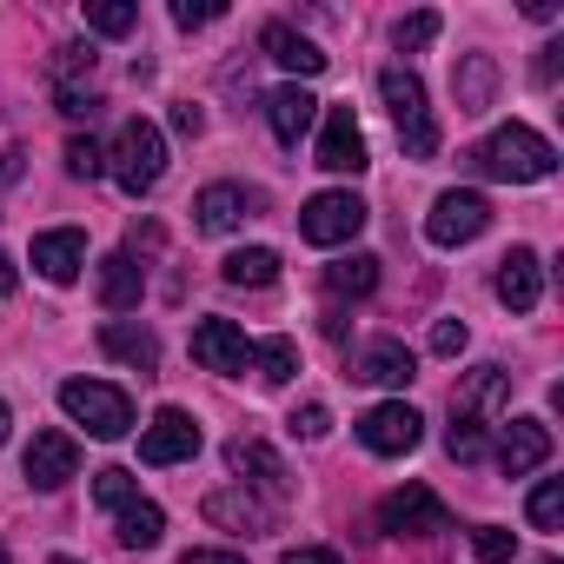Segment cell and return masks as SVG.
<instances>
[{
  "label": "cell",
  "mask_w": 564,
  "mask_h": 564,
  "mask_svg": "<svg viewBox=\"0 0 564 564\" xmlns=\"http://www.w3.org/2000/svg\"><path fill=\"white\" fill-rule=\"evenodd\" d=\"M471 166L485 173V180H511V186H531V180H551V166H557V147L544 140V133H531V127H498V133H485L478 147H471Z\"/></svg>",
  "instance_id": "6da1fadb"
},
{
  "label": "cell",
  "mask_w": 564,
  "mask_h": 564,
  "mask_svg": "<svg viewBox=\"0 0 564 564\" xmlns=\"http://www.w3.org/2000/svg\"><path fill=\"white\" fill-rule=\"evenodd\" d=\"M107 173L140 199V193H153L160 186V173H166V133L147 120V113H133V120H120V133H113V147H107Z\"/></svg>",
  "instance_id": "7a4b0ae2"
},
{
  "label": "cell",
  "mask_w": 564,
  "mask_h": 564,
  "mask_svg": "<svg viewBox=\"0 0 564 564\" xmlns=\"http://www.w3.org/2000/svg\"><path fill=\"white\" fill-rule=\"evenodd\" d=\"M379 94H386V107H392V127H399L405 160H432V153H438V120H432V107H425V80H419L412 67H386V74H379Z\"/></svg>",
  "instance_id": "3957f363"
},
{
  "label": "cell",
  "mask_w": 564,
  "mask_h": 564,
  "mask_svg": "<svg viewBox=\"0 0 564 564\" xmlns=\"http://www.w3.org/2000/svg\"><path fill=\"white\" fill-rule=\"evenodd\" d=\"M61 412L74 425H87V438H127L133 432V399L120 386H107V379H67Z\"/></svg>",
  "instance_id": "277c9868"
},
{
  "label": "cell",
  "mask_w": 564,
  "mask_h": 564,
  "mask_svg": "<svg viewBox=\"0 0 564 564\" xmlns=\"http://www.w3.org/2000/svg\"><path fill=\"white\" fill-rule=\"evenodd\" d=\"M366 232V199L359 193H313L300 206V239L306 246H352Z\"/></svg>",
  "instance_id": "5b68a950"
},
{
  "label": "cell",
  "mask_w": 564,
  "mask_h": 564,
  "mask_svg": "<svg viewBox=\"0 0 564 564\" xmlns=\"http://www.w3.org/2000/svg\"><path fill=\"white\" fill-rule=\"evenodd\" d=\"M379 531L386 538H432V531H452V511L438 505L432 485H399L379 498Z\"/></svg>",
  "instance_id": "8992f818"
},
{
  "label": "cell",
  "mask_w": 564,
  "mask_h": 564,
  "mask_svg": "<svg viewBox=\"0 0 564 564\" xmlns=\"http://www.w3.org/2000/svg\"><path fill=\"white\" fill-rule=\"evenodd\" d=\"M485 226H491V206H485V193H471V186L438 193L432 213H425V239H432V246H471Z\"/></svg>",
  "instance_id": "52a82bcc"
},
{
  "label": "cell",
  "mask_w": 564,
  "mask_h": 564,
  "mask_svg": "<svg viewBox=\"0 0 564 564\" xmlns=\"http://www.w3.org/2000/svg\"><path fill=\"white\" fill-rule=\"evenodd\" d=\"M226 465L239 471L246 491H265V505H286L293 498V471H286V458H279L265 438H232L226 445Z\"/></svg>",
  "instance_id": "ba28073f"
},
{
  "label": "cell",
  "mask_w": 564,
  "mask_h": 564,
  "mask_svg": "<svg viewBox=\"0 0 564 564\" xmlns=\"http://www.w3.org/2000/svg\"><path fill=\"white\" fill-rule=\"evenodd\" d=\"M419 438H425V419H419V405H405V399H386V405H372V412L359 419V445L379 452V458H405Z\"/></svg>",
  "instance_id": "9c48e42d"
},
{
  "label": "cell",
  "mask_w": 564,
  "mask_h": 564,
  "mask_svg": "<svg viewBox=\"0 0 564 564\" xmlns=\"http://www.w3.org/2000/svg\"><path fill=\"white\" fill-rule=\"evenodd\" d=\"M199 452V425L180 405H160V419L140 432V465H186Z\"/></svg>",
  "instance_id": "30bf717a"
},
{
  "label": "cell",
  "mask_w": 564,
  "mask_h": 564,
  "mask_svg": "<svg viewBox=\"0 0 564 564\" xmlns=\"http://www.w3.org/2000/svg\"><path fill=\"white\" fill-rule=\"evenodd\" d=\"M193 359H199L206 372L232 379V372L252 366V339H246L232 319H199V326H193Z\"/></svg>",
  "instance_id": "8fae6325"
},
{
  "label": "cell",
  "mask_w": 564,
  "mask_h": 564,
  "mask_svg": "<svg viewBox=\"0 0 564 564\" xmlns=\"http://www.w3.org/2000/svg\"><path fill=\"white\" fill-rule=\"evenodd\" d=\"M28 485L34 491H61L74 471H80V445H74V432H34V445H28Z\"/></svg>",
  "instance_id": "7c38bea8"
},
{
  "label": "cell",
  "mask_w": 564,
  "mask_h": 564,
  "mask_svg": "<svg viewBox=\"0 0 564 564\" xmlns=\"http://www.w3.org/2000/svg\"><path fill=\"white\" fill-rule=\"evenodd\" d=\"M319 166H326V173H366V133H359L352 107H326V127H319Z\"/></svg>",
  "instance_id": "4fadbf2b"
},
{
  "label": "cell",
  "mask_w": 564,
  "mask_h": 564,
  "mask_svg": "<svg viewBox=\"0 0 564 564\" xmlns=\"http://www.w3.org/2000/svg\"><path fill=\"white\" fill-rule=\"evenodd\" d=\"M505 405H511V372L505 366H478L458 392H452V419H505Z\"/></svg>",
  "instance_id": "5bb4252c"
},
{
  "label": "cell",
  "mask_w": 564,
  "mask_h": 564,
  "mask_svg": "<svg viewBox=\"0 0 564 564\" xmlns=\"http://www.w3.org/2000/svg\"><path fill=\"white\" fill-rule=\"evenodd\" d=\"M80 265H87V232L80 226H54V232L34 239V272L54 279V286H74Z\"/></svg>",
  "instance_id": "9a60e30c"
},
{
  "label": "cell",
  "mask_w": 564,
  "mask_h": 564,
  "mask_svg": "<svg viewBox=\"0 0 564 564\" xmlns=\"http://www.w3.org/2000/svg\"><path fill=\"white\" fill-rule=\"evenodd\" d=\"M352 379H366V386H412L419 359H412L405 339H372V346L352 352Z\"/></svg>",
  "instance_id": "2e32d148"
},
{
  "label": "cell",
  "mask_w": 564,
  "mask_h": 564,
  "mask_svg": "<svg viewBox=\"0 0 564 564\" xmlns=\"http://www.w3.org/2000/svg\"><path fill=\"white\" fill-rule=\"evenodd\" d=\"M544 458H551V425L544 419H511L505 425V445H498V471L505 478H531Z\"/></svg>",
  "instance_id": "e0dca14e"
},
{
  "label": "cell",
  "mask_w": 564,
  "mask_h": 564,
  "mask_svg": "<svg viewBox=\"0 0 564 564\" xmlns=\"http://www.w3.org/2000/svg\"><path fill=\"white\" fill-rule=\"evenodd\" d=\"M498 300H505L511 313H531V306L544 300V265H538L531 246H511V252L498 259Z\"/></svg>",
  "instance_id": "ac0fdd59"
},
{
  "label": "cell",
  "mask_w": 564,
  "mask_h": 564,
  "mask_svg": "<svg viewBox=\"0 0 564 564\" xmlns=\"http://www.w3.org/2000/svg\"><path fill=\"white\" fill-rule=\"evenodd\" d=\"M265 120H272V140H279V147H300L306 127L319 120V100H313L300 80H293V87H272V94H265Z\"/></svg>",
  "instance_id": "d6986e66"
},
{
  "label": "cell",
  "mask_w": 564,
  "mask_h": 564,
  "mask_svg": "<svg viewBox=\"0 0 564 564\" xmlns=\"http://www.w3.org/2000/svg\"><path fill=\"white\" fill-rule=\"evenodd\" d=\"M252 206H259V199H252L246 186L219 180V186H199V193H193V226H199V232H232Z\"/></svg>",
  "instance_id": "ffe728a7"
},
{
  "label": "cell",
  "mask_w": 564,
  "mask_h": 564,
  "mask_svg": "<svg viewBox=\"0 0 564 564\" xmlns=\"http://www.w3.org/2000/svg\"><path fill=\"white\" fill-rule=\"evenodd\" d=\"M206 524L259 538V531H272V505H265V498H252L246 485H232V491H213V498H206Z\"/></svg>",
  "instance_id": "44dd1931"
},
{
  "label": "cell",
  "mask_w": 564,
  "mask_h": 564,
  "mask_svg": "<svg viewBox=\"0 0 564 564\" xmlns=\"http://www.w3.org/2000/svg\"><path fill=\"white\" fill-rule=\"evenodd\" d=\"M259 47L279 61V67H286V74H300V80H313V74H326V54L300 34V28H286V21H272L265 34H259Z\"/></svg>",
  "instance_id": "7402d4cb"
},
{
  "label": "cell",
  "mask_w": 564,
  "mask_h": 564,
  "mask_svg": "<svg viewBox=\"0 0 564 564\" xmlns=\"http://www.w3.org/2000/svg\"><path fill=\"white\" fill-rule=\"evenodd\" d=\"M140 293H147V272L133 265V252H107L100 259V306L107 313H133Z\"/></svg>",
  "instance_id": "603a6c76"
},
{
  "label": "cell",
  "mask_w": 564,
  "mask_h": 564,
  "mask_svg": "<svg viewBox=\"0 0 564 564\" xmlns=\"http://www.w3.org/2000/svg\"><path fill=\"white\" fill-rule=\"evenodd\" d=\"M100 352L120 359V366H133V372H153L160 366V339L147 326H127V319H107L100 326Z\"/></svg>",
  "instance_id": "cb8c5ba5"
},
{
  "label": "cell",
  "mask_w": 564,
  "mask_h": 564,
  "mask_svg": "<svg viewBox=\"0 0 564 564\" xmlns=\"http://www.w3.org/2000/svg\"><path fill=\"white\" fill-rule=\"evenodd\" d=\"M452 94H458V113H485L498 100V61L491 54H465L458 74H452Z\"/></svg>",
  "instance_id": "d4e9b609"
},
{
  "label": "cell",
  "mask_w": 564,
  "mask_h": 564,
  "mask_svg": "<svg viewBox=\"0 0 564 564\" xmlns=\"http://www.w3.org/2000/svg\"><path fill=\"white\" fill-rule=\"evenodd\" d=\"M113 524H120L113 538H120L127 551H153V544L166 538V511H160L153 498H133L127 511H113Z\"/></svg>",
  "instance_id": "484cf974"
},
{
  "label": "cell",
  "mask_w": 564,
  "mask_h": 564,
  "mask_svg": "<svg viewBox=\"0 0 564 564\" xmlns=\"http://www.w3.org/2000/svg\"><path fill=\"white\" fill-rule=\"evenodd\" d=\"M372 286H379V259L372 252H352V259L326 265V293H339V300H366Z\"/></svg>",
  "instance_id": "4316f807"
},
{
  "label": "cell",
  "mask_w": 564,
  "mask_h": 564,
  "mask_svg": "<svg viewBox=\"0 0 564 564\" xmlns=\"http://www.w3.org/2000/svg\"><path fill=\"white\" fill-rule=\"evenodd\" d=\"M226 286H272L279 279V252L272 246H239V252H226Z\"/></svg>",
  "instance_id": "83f0119b"
},
{
  "label": "cell",
  "mask_w": 564,
  "mask_h": 564,
  "mask_svg": "<svg viewBox=\"0 0 564 564\" xmlns=\"http://www.w3.org/2000/svg\"><path fill=\"white\" fill-rule=\"evenodd\" d=\"M252 366H259L265 386H293V372H300V346H293V339H265V346H252Z\"/></svg>",
  "instance_id": "f1b7e54d"
},
{
  "label": "cell",
  "mask_w": 564,
  "mask_h": 564,
  "mask_svg": "<svg viewBox=\"0 0 564 564\" xmlns=\"http://www.w3.org/2000/svg\"><path fill=\"white\" fill-rule=\"evenodd\" d=\"M87 28L107 34V41H120V34L140 28V8H133V0H87Z\"/></svg>",
  "instance_id": "f546056e"
},
{
  "label": "cell",
  "mask_w": 564,
  "mask_h": 564,
  "mask_svg": "<svg viewBox=\"0 0 564 564\" xmlns=\"http://www.w3.org/2000/svg\"><path fill=\"white\" fill-rule=\"evenodd\" d=\"M438 28H445V21H438L432 8H419V14H405V21L392 28V47H399V54H425V47L438 41Z\"/></svg>",
  "instance_id": "4dcf8cb0"
},
{
  "label": "cell",
  "mask_w": 564,
  "mask_h": 564,
  "mask_svg": "<svg viewBox=\"0 0 564 564\" xmlns=\"http://www.w3.org/2000/svg\"><path fill=\"white\" fill-rule=\"evenodd\" d=\"M94 498H100V511H127L140 498V485H133V471L107 465V471H94Z\"/></svg>",
  "instance_id": "1f68e13d"
},
{
  "label": "cell",
  "mask_w": 564,
  "mask_h": 564,
  "mask_svg": "<svg viewBox=\"0 0 564 564\" xmlns=\"http://www.w3.org/2000/svg\"><path fill=\"white\" fill-rule=\"evenodd\" d=\"M524 511H531V531H557L564 524V478H544Z\"/></svg>",
  "instance_id": "d6a6232c"
},
{
  "label": "cell",
  "mask_w": 564,
  "mask_h": 564,
  "mask_svg": "<svg viewBox=\"0 0 564 564\" xmlns=\"http://www.w3.org/2000/svg\"><path fill=\"white\" fill-rule=\"evenodd\" d=\"M445 452H452L458 465H478V458H485V425H478V419H452Z\"/></svg>",
  "instance_id": "836d02e7"
},
{
  "label": "cell",
  "mask_w": 564,
  "mask_h": 564,
  "mask_svg": "<svg viewBox=\"0 0 564 564\" xmlns=\"http://www.w3.org/2000/svg\"><path fill=\"white\" fill-rule=\"evenodd\" d=\"M471 551H478V564H511V551H518V538H511L505 524H485V531L471 538Z\"/></svg>",
  "instance_id": "e575fe53"
},
{
  "label": "cell",
  "mask_w": 564,
  "mask_h": 564,
  "mask_svg": "<svg viewBox=\"0 0 564 564\" xmlns=\"http://www.w3.org/2000/svg\"><path fill=\"white\" fill-rule=\"evenodd\" d=\"M67 173H74V180H100V173H107V153H100L94 140H67Z\"/></svg>",
  "instance_id": "d590c367"
},
{
  "label": "cell",
  "mask_w": 564,
  "mask_h": 564,
  "mask_svg": "<svg viewBox=\"0 0 564 564\" xmlns=\"http://www.w3.org/2000/svg\"><path fill=\"white\" fill-rule=\"evenodd\" d=\"M219 14H226L219 0H173V28H186V34L206 28V21H219Z\"/></svg>",
  "instance_id": "8d00e7d4"
},
{
  "label": "cell",
  "mask_w": 564,
  "mask_h": 564,
  "mask_svg": "<svg viewBox=\"0 0 564 564\" xmlns=\"http://www.w3.org/2000/svg\"><path fill=\"white\" fill-rule=\"evenodd\" d=\"M465 339H471V333H465V319H438V326H432V352H438V359H458V352H465Z\"/></svg>",
  "instance_id": "74e56055"
},
{
  "label": "cell",
  "mask_w": 564,
  "mask_h": 564,
  "mask_svg": "<svg viewBox=\"0 0 564 564\" xmlns=\"http://www.w3.org/2000/svg\"><path fill=\"white\" fill-rule=\"evenodd\" d=\"M293 432H300V438H326V432H333V412H326V405H300V412H293Z\"/></svg>",
  "instance_id": "f35d334b"
},
{
  "label": "cell",
  "mask_w": 564,
  "mask_h": 564,
  "mask_svg": "<svg viewBox=\"0 0 564 564\" xmlns=\"http://www.w3.org/2000/svg\"><path fill=\"white\" fill-rule=\"evenodd\" d=\"M279 564H346V557H339V551H326V544H293Z\"/></svg>",
  "instance_id": "ab89813d"
},
{
  "label": "cell",
  "mask_w": 564,
  "mask_h": 564,
  "mask_svg": "<svg viewBox=\"0 0 564 564\" xmlns=\"http://www.w3.org/2000/svg\"><path fill=\"white\" fill-rule=\"evenodd\" d=\"M180 564H246L239 551H213V544H199V551H186Z\"/></svg>",
  "instance_id": "60d3db41"
},
{
  "label": "cell",
  "mask_w": 564,
  "mask_h": 564,
  "mask_svg": "<svg viewBox=\"0 0 564 564\" xmlns=\"http://www.w3.org/2000/svg\"><path fill=\"white\" fill-rule=\"evenodd\" d=\"M14 286H21V265L0 252V300H14Z\"/></svg>",
  "instance_id": "b9f144b4"
},
{
  "label": "cell",
  "mask_w": 564,
  "mask_h": 564,
  "mask_svg": "<svg viewBox=\"0 0 564 564\" xmlns=\"http://www.w3.org/2000/svg\"><path fill=\"white\" fill-rule=\"evenodd\" d=\"M173 127H180V133H199L206 120H199V107H173Z\"/></svg>",
  "instance_id": "7bdbcfd3"
},
{
  "label": "cell",
  "mask_w": 564,
  "mask_h": 564,
  "mask_svg": "<svg viewBox=\"0 0 564 564\" xmlns=\"http://www.w3.org/2000/svg\"><path fill=\"white\" fill-rule=\"evenodd\" d=\"M21 180V153H0V186H14Z\"/></svg>",
  "instance_id": "ee69618b"
},
{
  "label": "cell",
  "mask_w": 564,
  "mask_h": 564,
  "mask_svg": "<svg viewBox=\"0 0 564 564\" xmlns=\"http://www.w3.org/2000/svg\"><path fill=\"white\" fill-rule=\"evenodd\" d=\"M8 425H14V412H8V399H0V445H8Z\"/></svg>",
  "instance_id": "f6af8a7d"
},
{
  "label": "cell",
  "mask_w": 564,
  "mask_h": 564,
  "mask_svg": "<svg viewBox=\"0 0 564 564\" xmlns=\"http://www.w3.org/2000/svg\"><path fill=\"white\" fill-rule=\"evenodd\" d=\"M54 564H80V557H54Z\"/></svg>",
  "instance_id": "bcb514c9"
},
{
  "label": "cell",
  "mask_w": 564,
  "mask_h": 564,
  "mask_svg": "<svg viewBox=\"0 0 564 564\" xmlns=\"http://www.w3.org/2000/svg\"><path fill=\"white\" fill-rule=\"evenodd\" d=\"M0 564H8V551H0Z\"/></svg>",
  "instance_id": "7dc6e473"
}]
</instances>
